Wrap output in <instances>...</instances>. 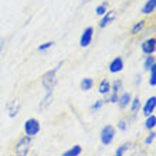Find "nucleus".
<instances>
[{"instance_id":"1","label":"nucleus","mask_w":156,"mask_h":156,"mask_svg":"<svg viewBox=\"0 0 156 156\" xmlns=\"http://www.w3.org/2000/svg\"><path fill=\"white\" fill-rule=\"evenodd\" d=\"M62 64H64L62 61L58 62L54 68H51V70H48L47 73H44L43 77H41V85H43V88H44L47 92H48V91H53L54 88H55V85H57V81H58L57 71L62 67Z\"/></svg>"},{"instance_id":"2","label":"nucleus","mask_w":156,"mask_h":156,"mask_svg":"<svg viewBox=\"0 0 156 156\" xmlns=\"http://www.w3.org/2000/svg\"><path fill=\"white\" fill-rule=\"evenodd\" d=\"M31 142H33V138L24 135L21 136L20 139L16 142L14 145V153L16 156H27L30 152V148H31Z\"/></svg>"},{"instance_id":"3","label":"nucleus","mask_w":156,"mask_h":156,"mask_svg":"<svg viewBox=\"0 0 156 156\" xmlns=\"http://www.w3.org/2000/svg\"><path fill=\"white\" fill-rule=\"evenodd\" d=\"M122 87H123V82L122 80H115L114 82H111V91H109V94L105 95V98H104V104H116L118 101V97H119V92L122 91Z\"/></svg>"},{"instance_id":"4","label":"nucleus","mask_w":156,"mask_h":156,"mask_svg":"<svg viewBox=\"0 0 156 156\" xmlns=\"http://www.w3.org/2000/svg\"><path fill=\"white\" fill-rule=\"evenodd\" d=\"M115 135H116L115 126H112V125H105V126H102V129H101L99 140H101V144H102L104 146H108V145H111L112 142H114Z\"/></svg>"},{"instance_id":"5","label":"nucleus","mask_w":156,"mask_h":156,"mask_svg":"<svg viewBox=\"0 0 156 156\" xmlns=\"http://www.w3.org/2000/svg\"><path fill=\"white\" fill-rule=\"evenodd\" d=\"M41 131V123L38 122V119L36 118H29L26 119L24 122V133L30 138H34L36 135H38V132Z\"/></svg>"},{"instance_id":"6","label":"nucleus","mask_w":156,"mask_h":156,"mask_svg":"<svg viewBox=\"0 0 156 156\" xmlns=\"http://www.w3.org/2000/svg\"><path fill=\"white\" fill-rule=\"evenodd\" d=\"M92 38H94V27H87L84 29V31L81 33V37H80V45L82 48H87L90 47V44L92 43Z\"/></svg>"},{"instance_id":"7","label":"nucleus","mask_w":156,"mask_h":156,"mask_svg":"<svg viewBox=\"0 0 156 156\" xmlns=\"http://www.w3.org/2000/svg\"><path fill=\"white\" fill-rule=\"evenodd\" d=\"M140 50L145 55H153L156 51V38L155 37H149L148 40H145L140 44Z\"/></svg>"},{"instance_id":"8","label":"nucleus","mask_w":156,"mask_h":156,"mask_svg":"<svg viewBox=\"0 0 156 156\" xmlns=\"http://www.w3.org/2000/svg\"><path fill=\"white\" fill-rule=\"evenodd\" d=\"M20 108H21V104H20V101H19L17 98L9 101L7 105H6L7 115L10 116V118H16V116L19 115V112H20Z\"/></svg>"},{"instance_id":"9","label":"nucleus","mask_w":156,"mask_h":156,"mask_svg":"<svg viewBox=\"0 0 156 156\" xmlns=\"http://www.w3.org/2000/svg\"><path fill=\"white\" fill-rule=\"evenodd\" d=\"M123 67H125V62H123V58L122 57H115L109 62V66H108V71L111 73V74H118L121 71L123 70Z\"/></svg>"},{"instance_id":"10","label":"nucleus","mask_w":156,"mask_h":156,"mask_svg":"<svg viewBox=\"0 0 156 156\" xmlns=\"http://www.w3.org/2000/svg\"><path fill=\"white\" fill-rule=\"evenodd\" d=\"M155 109H156V97L155 95H152V97L148 98V101L144 104L142 114H144L145 116H149V115H152L153 112H155Z\"/></svg>"},{"instance_id":"11","label":"nucleus","mask_w":156,"mask_h":156,"mask_svg":"<svg viewBox=\"0 0 156 156\" xmlns=\"http://www.w3.org/2000/svg\"><path fill=\"white\" fill-rule=\"evenodd\" d=\"M115 17H116L115 10H108V12L101 17V20H99V23H98V27L99 29H105L107 26H109L112 21H114Z\"/></svg>"},{"instance_id":"12","label":"nucleus","mask_w":156,"mask_h":156,"mask_svg":"<svg viewBox=\"0 0 156 156\" xmlns=\"http://www.w3.org/2000/svg\"><path fill=\"white\" fill-rule=\"evenodd\" d=\"M132 101V94L131 92H122V94L118 97V101H116V104H118L119 109H126L128 107H129V104H131Z\"/></svg>"},{"instance_id":"13","label":"nucleus","mask_w":156,"mask_h":156,"mask_svg":"<svg viewBox=\"0 0 156 156\" xmlns=\"http://www.w3.org/2000/svg\"><path fill=\"white\" fill-rule=\"evenodd\" d=\"M53 99H54V95H53V91H48V92H45V95L43 97V99L40 101V104H38V111L43 112L45 111L47 108L53 104Z\"/></svg>"},{"instance_id":"14","label":"nucleus","mask_w":156,"mask_h":156,"mask_svg":"<svg viewBox=\"0 0 156 156\" xmlns=\"http://www.w3.org/2000/svg\"><path fill=\"white\" fill-rule=\"evenodd\" d=\"M109 91H111V81L107 80V78L101 80L99 84H98V92L101 95H108L109 94Z\"/></svg>"},{"instance_id":"15","label":"nucleus","mask_w":156,"mask_h":156,"mask_svg":"<svg viewBox=\"0 0 156 156\" xmlns=\"http://www.w3.org/2000/svg\"><path fill=\"white\" fill-rule=\"evenodd\" d=\"M129 108H131V112H132V115L133 116L139 112V109H140V99H139V97H132V101H131V104H129Z\"/></svg>"},{"instance_id":"16","label":"nucleus","mask_w":156,"mask_h":156,"mask_svg":"<svg viewBox=\"0 0 156 156\" xmlns=\"http://www.w3.org/2000/svg\"><path fill=\"white\" fill-rule=\"evenodd\" d=\"M156 9V0H148L142 7V13L144 14H152Z\"/></svg>"},{"instance_id":"17","label":"nucleus","mask_w":156,"mask_h":156,"mask_svg":"<svg viewBox=\"0 0 156 156\" xmlns=\"http://www.w3.org/2000/svg\"><path fill=\"white\" fill-rule=\"evenodd\" d=\"M92 87H94V80L90 77L82 78L81 82H80V88L82 91H90V90H92Z\"/></svg>"},{"instance_id":"18","label":"nucleus","mask_w":156,"mask_h":156,"mask_svg":"<svg viewBox=\"0 0 156 156\" xmlns=\"http://www.w3.org/2000/svg\"><path fill=\"white\" fill-rule=\"evenodd\" d=\"M82 153V148L80 146V145H74L73 148L67 149L66 152L62 153L61 156H80Z\"/></svg>"},{"instance_id":"19","label":"nucleus","mask_w":156,"mask_h":156,"mask_svg":"<svg viewBox=\"0 0 156 156\" xmlns=\"http://www.w3.org/2000/svg\"><path fill=\"white\" fill-rule=\"evenodd\" d=\"M145 26H146V21H145V20H140V21H138V23H135V24L132 26V29H131V34H132V36L139 34L140 31L145 29Z\"/></svg>"},{"instance_id":"20","label":"nucleus","mask_w":156,"mask_h":156,"mask_svg":"<svg viewBox=\"0 0 156 156\" xmlns=\"http://www.w3.org/2000/svg\"><path fill=\"white\" fill-rule=\"evenodd\" d=\"M131 148H132V142H125V144H122L121 146H118V149L115 151V155L114 156H123V153L126 152V151H129Z\"/></svg>"},{"instance_id":"21","label":"nucleus","mask_w":156,"mask_h":156,"mask_svg":"<svg viewBox=\"0 0 156 156\" xmlns=\"http://www.w3.org/2000/svg\"><path fill=\"white\" fill-rule=\"evenodd\" d=\"M155 126H156V115H155V114L146 116V121H145V128H146V129H149V131H152V129H155Z\"/></svg>"},{"instance_id":"22","label":"nucleus","mask_w":156,"mask_h":156,"mask_svg":"<svg viewBox=\"0 0 156 156\" xmlns=\"http://www.w3.org/2000/svg\"><path fill=\"white\" fill-rule=\"evenodd\" d=\"M153 66H156L155 55H146V57H145V61H144V67H145V70L149 71Z\"/></svg>"},{"instance_id":"23","label":"nucleus","mask_w":156,"mask_h":156,"mask_svg":"<svg viewBox=\"0 0 156 156\" xmlns=\"http://www.w3.org/2000/svg\"><path fill=\"white\" fill-rule=\"evenodd\" d=\"M107 12H108V2H104V3H101L98 7L95 9V13H97V16H101V17H102Z\"/></svg>"},{"instance_id":"24","label":"nucleus","mask_w":156,"mask_h":156,"mask_svg":"<svg viewBox=\"0 0 156 156\" xmlns=\"http://www.w3.org/2000/svg\"><path fill=\"white\" fill-rule=\"evenodd\" d=\"M149 73H151V77H149V85L152 87V88H155L156 87V66H153L151 70H149Z\"/></svg>"},{"instance_id":"25","label":"nucleus","mask_w":156,"mask_h":156,"mask_svg":"<svg viewBox=\"0 0 156 156\" xmlns=\"http://www.w3.org/2000/svg\"><path fill=\"white\" fill-rule=\"evenodd\" d=\"M54 45V41H45V43H43V44H40L37 47V51H40V53H44V51H47V50H50L51 47Z\"/></svg>"},{"instance_id":"26","label":"nucleus","mask_w":156,"mask_h":156,"mask_svg":"<svg viewBox=\"0 0 156 156\" xmlns=\"http://www.w3.org/2000/svg\"><path fill=\"white\" fill-rule=\"evenodd\" d=\"M102 107H104V99H97V101L91 105L90 109H91V112H98Z\"/></svg>"},{"instance_id":"27","label":"nucleus","mask_w":156,"mask_h":156,"mask_svg":"<svg viewBox=\"0 0 156 156\" xmlns=\"http://www.w3.org/2000/svg\"><path fill=\"white\" fill-rule=\"evenodd\" d=\"M155 138H156V132H155V129H152V131L149 132V135L145 138V145H152L153 142H155Z\"/></svg>"},{"instance_id":"28","label":"nucleus","mask_w":156,"mask_h":156,"mask_svg":"<svg viewBox=\"0 0 156 156\" xmlns=\"http://www.w3.org/2000/svg\"><path fill=\"white\" fill-rule=\"evenodd\" d=\"M129 128V121L128 119H121L118 122V129L119 131H122V132H125Z\"/></svg>"},{"instance_id":"29","label":"nucleus","mask_w":156,"mask_h":156,"mask_svg":"<svg viewBox=\"0 0 156 156\" xmlns=\"http://www.w3.org/2000/svg\"><path fill=\"white\" fill-rule=\"evenodd\" d=\"M3 44H4V38H0V53L3 50Z\"/></svg>"},{"instance_id":"30","label":"nucleus","mask_w":156,"mask_h":156,"mask_svg":"<svg viewBox=\"0 0 156 156\" xmlns=\"http://www.w3.org/2000/svg\"><path fill=\"white\" fill-rule=\"evenodd\" d=\"M140 81H142V77H139V75H138V77H136V84H139Z\"/></svg>"}]
</instances>
